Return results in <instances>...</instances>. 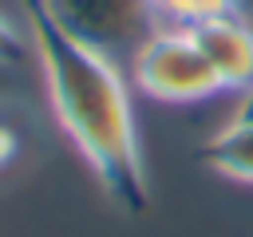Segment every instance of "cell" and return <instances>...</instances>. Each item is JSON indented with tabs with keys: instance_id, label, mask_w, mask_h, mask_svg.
<instances>
[{
	"instance_id": "obj_4",
	"label": "cell",
	"mask_w": 253,
	"mask_h": 237,
	"mask_svg": "<svg viewBox=\"0 0 253 237\" xmlns=\"http://www.w3.org/2000/svg\"><path fill=\"white\" fill-rule=\"evenodd\" d=\"M47 8L83 40L111 47L146 28V0H47Z\"/></svg>"
},
{
	"instance_id": "obj_8",
	"label": "cell",
	"mask_w": 253,
	"mask_h": 237,
	"mask_svg": "<svg viewBox=\"0 0 253 237\" xmlns=\"http://www.w3.org/2000/svg\"><path fill=\"white\" fill-rule=\"evenodd\" d=\"M16 150H20V138H16V130H12L8 122H0V166H8V162L16 158Z\"/></svg>"
},
{
	"instance_id": "obj_7",
	"label": "cell",
	"mask_w": 253,
	"mask_h": 237,
	"mask_svg": "<svg viewBox=\"0 0 253 237\" xmlns=\"http://www.w3.org/2000/svg\"><path fill=\"white\" fill-rule=\"evenodd\" d=\"M24 47H28V40H24L20 24H16V20H8V16L0 12V67H12V63H20Z\"/></svg>"
},
{
	"instance_id": "obj_3",
	"label": "cell",
	"mask_w": 253,
	"mask_h": 237,
	"mask_svg": "<svg viewBox=\"0 0 253 237\" xmlns=\"http://www.w3.org/2000/svg\"><path fill=\"white\" fill-rule=\"evenodd\" d=\"M194 43L210 59L221 91H245L253 83V24L241 20L237 12L213 16L190 28Z\"/></svg>"
},
{
	"instance_id": "obj_9",
	"label": "cell",
	"mask_w": 253,
	"mask_h": 237,
	"mask_svg": "<svg viewBox=\"0 0 253 237\" xmlns=\"http://www.w3.org/2000/svg\"><path fill=\"white\" fill-rule=\"evenodd\" d=\"M233 118L237 122H253V83L245 91H237V107H233Z\"/></svg>"
},
{
	"instance_id": "obj_6",
	"label": "cell",
	"mask_w": 253,
	"mask_h": 237,
	"mask_svg": "<svg viewBox=\"0 0 253 237\" xmlns=\"http://www.w3.org/2000/svg\"><path fill=\"white\" fill-rule=\"evenodd\" d=\"M150 20H162L170 28H194L213 16L237 12V0H146Z\"/></svg>"
},
{
	"instance_id": "obj_2",
	"label": "cell",
	"mask_w": 253,
	"mask_h": 237,
	"mask_svg": "<svg viewBox=\"0 0 253 237\" xmlns=\"http://www.w3.org/2000/svg\"><path fill=\"white\" fill-rule=\"evenodd\" d=\"M130 79L134 87H142L150 99H162V103H198L221 91L190 28H170V24H158L138 40Z\"/></svg>"
},
{
	"instance_id": "obj_5",
	"label": "cell",
	"mask_w": 253,
	"mask_h": 237,
	"mask_svg": "<svg viewBox=\"0 0 253 237\" xmlns=\"http://www.w3.org/2000/svg\"><path fill=\"white\" fill-rule=\"evenodd\" d=\"M206 166L233 182H253V122L229 118L202 150Z\"/></svg>"
},
{
	"instance_id": "obj_1",
	"label": "cell",
	"mask_w": 253,
	"mask_h": 237,
	"mask_svg": "<svg viewBox=\"0 0 253 237\" xmlns=\"http://www.w3.org/2000/svg\"><path fill=\"white\" fill-rule=\"evenodd\" d=\"M28 24V43L40 59L51 111L103 190L130 213L146 209V166L134 130V107L123 71L107 47L71 32L47 0H16Z\"/></svg>"
}]
</instances>
